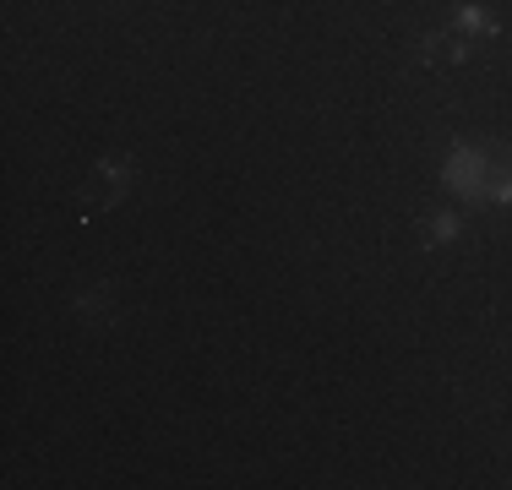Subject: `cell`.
<instances>
[{
    "instance_id": "cell-2",
    "label": "cell",
    "mask_w": 512,
    "mask_h": 490,
    "mask_svg": "<svg viewBox=\"0 0 512 490\" xmlns=\"http://www.w3.org/2000/svg\"><path fill=\"white\" fill-rule=\"evenodd\" d=\"M485 180H491V169H485V153H480V147L453 142L447 169H442V186L458 191V196H480V202H485Z\"/></svg>"
},
{
    "instance_id": "cell-3",
    "label": "cell",
    "mask_w": 512,
    "mask_h": 490,
    "mask_svg": "<svg viewBox=\"0 0 512 490\" xmlns=\"http://www.w3.org/2000/svg\"><path fill=\"white\" fill-rule=\"evenodd\" d=\"M71 316H77L82 327H115L120 322V289L115 284H93V289H77L71 294Z\"/></svg>"
},
{
    "instance_id": "cell-5",
    "label": "cell",
    "mask_w": 512,
    "mask_h": 490,
    "mask_svg": "<svg viewBox=\"0 0 512 490\" xmlns=\"http://www.w3.org/2000/svg\"><path fill=\"white\" fill-rule=\"evenodd\" d=\"M458 229H463L458 213H431V218L420 224V245H447V240L458 235Z\"/></svg>"
},
{
    "instance_id": "cell-1",
    "label": "cell",
    "mask_w": 512,
    "mask_h": 490,
    "mask_svg": "<svg viewBox=\"0 0 512 490\" xmlns=\"http://www.w3.org/2000/svg\"><path fill=\"white\" fill-rule=\"evenodd\" d=\"M131 180H137V164L131 158H99L93 164V175L82 180V191H77V213H82V224H93L99 213H109V207H120V196L131 191Z\"/></svg>"
},
{
    "instance_id": "cell-4",
    "label": "cell",
    "mask_w": 512,
    "mask_h": 490,
    "mask_svg": "<svg viewBox=\"0 0 512 490\" xmlns=\"http://www.w3.org/2000/svg\"><path fill=\"white\" fill-rule=\"evenodd\" d=\"M453 28L463 33V39H474V33H480V39H502L496 17H485L480 6H458V11H453Z\"/></svg>"
}]
</instances>
